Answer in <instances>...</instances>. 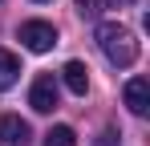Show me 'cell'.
I'll return each mask as SVG.
<instances>
[{"instance_id": "6", "label": "cell", "mask_w": 150, "mask_h": 146, "mask_svg": "<svg viewBox=\"0 0 150 146\" xmlns=\"http://www.w3.org/2000/svg\"><path fill=\"white\" fill-rule=\"evenodd\" d=\"M61 81H65V89L77 97H85V89H89V69L81 65V61H69L65 69H61Z\"/></svg>"}, {"instance_id": "10", "label": "cell", "mask_w": 150, "mask_h": 146, "mask_svg": "<svg viewBox=\"0 0 150 146\" xmlns=\"http://www.w3.org/2000/svg\"><path fill=\"white\" fill-rule=\"evenodd\" d=\"M93 146H118V130H101Z\"/></svg>"}, {"instance_id": "2", "label": "cell", "mask_w": 150, "mask_h": 146, "mask_svg": "<svg viewBox=\"0 0 150 146\" xmlns=\"http://www.w3.org/2000/svg\"><path fill=\"white\" fill-rule=\"evenodd\" d=\"M21 41H25V49H33V53H49V49L57 45V28H53L49 21H25L21 24Z\"/></svg>"}, {"instance_id": "1", "label": "cell", "mask_w": 150, "mask_h": 146, "mask_svg": "<svg viewBox=\"0 0 150 146\" xmlns=\"http://www.w3.org/2000/svg\"><path fill=\"white\" fill-rule=\"evenodd\" d=\"M98 45H101V53H105V61L118 65V69H126V65L138 61V41H134V33H130L126 24H118V21L98 24Z\"/></svg>"}, {"instance_id": "7", "label": "cell", "mask_w": 150, "mask_h": 146, "mask_svg": "<svg viewBox=\"0 0 150 146\" xmlns=\"http://www.w3.org/2000/svg\"><path fill=\"white\" fill-rule=\"evenodd\" d=\"M16 81H21V61L8 49H0V89H12Z\"/></svg>"}, {"instance_id": "9", "label": "cell", "mask_w": 150, "mask_h": 146, "mask_svg": "<svg viewBox=\"0 0 150 146\" xmlns=\"http://www.w3.org/2000/svg\"><path fill=\"white\" fill-rule=\"evenodd\" d=\"M77 8L85 16H98V12H105V0H77Z\"/></svg>"}, {"instance_id": "4", "label": "cell", "mask_w": 150, "mask_h": 146, "mask_svg": "<svg viewBox=\"0 0 150 146\" xmlns=\"http://www.w3.org/2000/svg\"><path fill=\"white\" fill-rule=\"evenodd\" d=\"M28 142H33L28 122H21L16 114H0V146H28Z\"/></svg>"}, {"instance_id": "5", "label": "cell", "mask_w": 150, "mask_h": 146, "mask_svg": "<svg viewBox=\"0 0 150 146\" xmlns=\"http://www.w3.org/2000/svg\"><path fill=\"white\" fill-rule=\"evenodd\" d=\"M122 97H126V110L142 118V114L150 110V81H146V77H130L126 89H122Z\"/></svg>"}, {"instance_id": "11", "label": "cell", "mask_w": 150, "mask_h": 146, "mask_svg": "<svg viewBox=\"0 0 150 146\" xmlns=\"http://www.w3.org/2000/svg\"><path fill=\"white\" fill-rule=\"evenodd\" d=\"M118 4H130V0H118Z\"/></svg>"}, {"instance_id": "3", "label": "cell", "mask_w": 150, "mask_h": 146, "mask_svg": "<svg viewBox=\"0 0 150 146\" xmlns=\"http://www.w3.org/2000/svg\"><path fill=\"white\" fill-rule=\"evenodd\" d=\"M57 97H61V89H57V77L41 73V77L33 81V89H28V106H33L37 114H53V110H57Z\"/></svg>"}, {"instance_id": "8", "label": "cell", "mask_w": 150, "mask_h": 146, "mask_svg": "<svg viewBox=\"0 0 150 146\" xmlns=\"http://www.w3.org/2000/svg\"><path fill=\"white\" fill-rule=\"evenodd\" d=\"M45 146H77V134L69 126H53L49 134H45Z\"/></svg>"}]
</instances>
